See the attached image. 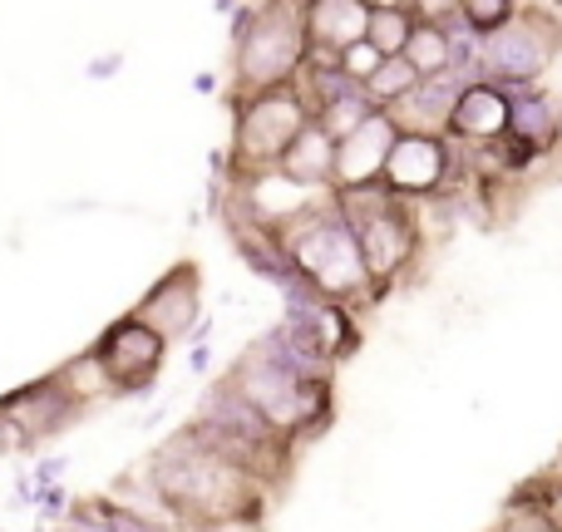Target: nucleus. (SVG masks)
I'll use <instances>...</instances> for the list:
<instances>
[{"instance_id":"1","label":"nucleus","mask_w":562,"mask_h":532,"mask_svg":"<svg viewBox=\"0 0 562 532\" xmlns=\"http://www.w3.org/2000/svg\"><path fill=\"white\" fill-rule=\"evenodd\" d=\"M144 474L173 528H183V523H257L262 528L267 503L277 498L262 478H252L233 459L217 454L193 425L168 434L158 444V454L144 464Z\"/></svg>"},{"instance_id":"2","label":"nucleus","mask_w":562,"mask_h":532,"mask_svg":"<svg viewBox=\"0 0 562 532\" xmlns=\"http://www.w3.org/2000/svg\"><path fill=\"white\" fill-rule=\"evenodd\" d=\"M281 242H286V252H291V267H296L321 296L346 301L350 310H370L385 301L366 267V252H360V242H356V227H350L346 213L336 207V193L321 207H311L306 217H296V223L281 233Z\"/></svg>"},{"instance_id":"3","label":"nucleus","mask_w":562,"mask_h":532,"mask_svg":"<svg viewBox=\"0 0 562 532\" xmlns=\"http://www.w3.org/2000/svg\"><path fill=\"white\" fill-rule=\"evenodd\" d=\"M311 59V30L301 0H262L233 20V94L296 84Z\"/></svg>"},{"instance_id":"4","label":"nucleus","mask_w":562,"mask_h":532,"mask_svg":"<svg viewBox=\"0 0 562 532\" xmlns=\"http://www.w3.org/2000/svg\"><path fill=\"white\" fill-rule=\"evenodd\" d=\"M227 385H233L243 399H252L281 434H291L296 444L326 434L330 419H336V389H330V380L296 375L286 360H277L272 350H267L262 336L233 360Z\"/></svg>"},{"instance_id":"5","label":"nucleus","mask_w":562,"mask_h":532,"mask_svg":"<svg viewBox=\"0 0 562 532\" xmlns=\"http://www.w3.org/2000/svg\"><path fill=\"white\" fill-rule=\"evenodd\" d=\"M336 207L346 213V223L356 227V242H360V252H366V267H370V276H375L380 296H390V291L419 267V252H425L419 207L395 197L385 183L336 193Z\"/></svg>"},{"instance_id":"6","label":"nucleus","mask_w":562,"mask_h":532,"mask_svg":"<svg viewBox=\"0 0 562 532\" xmlns=\"http://www.w3.org/2000/svg\"><path fill=\"white\" fill-rule=\"evenodd\" d=\"M311 118L316 114H311V99H306V89H301V79L296 84L233 94V148H227L233 178L277 168Z\"/></svg>"},{"instance_id":"7","label":"nucleus","mask_w":562,"mask_h":532,"mask_svg":"<svg viewBox=\"0 0 562 532\" xmlns=\"http://www.w3.org/2000/svg\"><path fill=\"white\" fill-rule=\"evenodd\" d=\"M558 49H562V20L538 15V10H518V20H508L504 30H494L484 39V79L504 84L508 94L533 89L553 69Z\"/></svg>"},{"instance_id":"8","label":"nucleus","mask_w":562,"mask_h":532,"mask_svg":"<svg viewBox=\"0 0 562 532\" xmlns=\"http://www.w3.org/2000/svg\"><path fill=\"white\" fill-rule=\"evenodd\" d=\"M94 350L104 355V365H109V375H114L119 395H144V389H154L158 370H164L168 340L158 336L148 320H138L134 310H128V316H119L114 326L94 340Z\"/></svg>"},{"instance_id":"9","label":"nucleus","mask_w":562,"mask_h":532,"mask_svg":"<svg viewBox=\"0 0 562 532\" xmlns=\"http://www.w3.org/2000/svg\"><path fill=\"white\" fill-rule=\"evenodd\" d=\"M134 316L148 320L168 346H173V340H193V330L203 326V286H198V267L178 262L173 271H164V276L144 291V301L134 306Z\"/></svg>"},{"instance_id":"10","label":"nucleus","mask_w":562,"mask_h":532,"mask_svg":"<svg viewBox=\"0 0 562 532\" xmlns=\"http://www.w3.org/2000/svg\"><path fill=\"white\" fill-rule=\"evenodd\" d=\"M400 144V124L390 109H375L360 128H350L340 138V158H336V188L330 193H350V188H375L385 178V163Z\"/></svg>"},{"instance_id":"11","label":"nucleus","mask_w":562,"mask_h":532,"mask_svg":"<svg viewBox=\"0 0 562 532\" xmlns=\"http://www.w3.org/2000/svg\"><path fill=\"white\" fill-rule=\"evenodd\" d=\"M0 409H5V415L15 419L20 429H25L30 444L65 434V429L75 425L79 415H85V409H79V399L69 395L65 385H59V375H45V380H35V385L10 389V395L0 399Z\"/></svg>"},{"instance_id":"12","label":"nucleus","mask_w":562,"mask_h":532,"mask_svg":"<svg viewBox=\"0 0 562 532\" xmlns=\"http://www.w3.org/2000/svg\"><path fill=\"white\" fill-rule=\"evenodd\" d=\"M508 118H514V94L494 79H474L459 94V109L449 118V138L459 144H498L508 138Z\"/></svg>"},{"instance_id":"13","label":"nucleus","mask_w":562,"mask_h":532,"mask_svg":"<svg viewBox=\"0 0 562 532\" xmlns=\"http://www.w3.org/2000/svg\"><path fill=\"white\" fill-rule=\"evenodd\" d=\"M464 84L469 79H459L454 69H449V75H435V79H419L415 94H405L390 114H395V124L409 128V134H449V118H454Z\"/></svg>"},{"instance_id":"14","label":"nucleus","mask_w":562,"mask_h":532,"mask_svg":"<svg viewBox=\"0 0 562 532\" xmlns=\"http://www.w3.org/2000/svg\"><path fill=\"white\" fill-rule=\"evenodd\" d=\"M508 138L524 144L528 154L553 158L562 144V99H553L548 89H518L514 94V118H508Z\"/></svg>"},{"instance_id":"15","label":"nucleus","mask_w":562,"mask_h":532,"mask_svg":"<svg viewBox=\"0 0 562 532\" xmlns=\"http://www.w3.org/2000/svg\"><path fill=\"white\" fill-rule=\"evenodd\" d=\"M306 30H311V49H321V55H340V49H350V45L366 39L370 5L366 0H311Z\"/></svg>"},{"instance_id":"16","label":"nucleus","mask_w":562,"mask_h":532,"mask_svg":"<svg viewBox=\"0 0 562 532\" xmlns=\"http://www.w3.org/2000/svg\"><path fill=\"white\" fill-rule=\"evenodd\" d=\"M286 316L306 320V330L316 336V346L326 350L330 360H350L360 350V310H350L346 301H330V296H316L311 306L301 310H286Z\"/></svg>"},{"instance_id":"17","label":"nucleus","mask_w":562,"mask_h":532,"mask_svg":"<svg viewBox=\"0 0 562 532\" xmlns=\"http://www.w3.org/2000/svg\"><path fill=\"white\" fill-rule=\"evenodd\" d=\"M336 158H340V138L330 134L321 118H311L306 128H301V138L286 148V158H281V173H291L296 183H311V188H336Z\"/></svg>"},{"instance_id":"18","label":"nucleus","mask_w":562,"mask_h":532,"mask_svg":"<svg viewBox=\"0 0 562 532\" xmlns=\"http://www.w3.org/2000/svg\"><path fill=\"white\" fill-rule=\"evenodd\" d=\"M59 375V385L69 389V395L79 399V409H89V405H99V399H109V395H119V385H114V375H109V365H104V355H99L94 346L89 350H79L75 360H65V365L55 370Z\"/></svg>"},{"instance_id":"19","label":"nucleus","mask_w":562,"mask_h":532,"mask_svg":"<svg viewBox=\"0 0 562 532\" xmlns=\"http://www.w3.org/2000/svg\"><path fill=\"white\" fill-rule=\"evenodd\" d=\"M405 59H409V65H415L425 79L449 75V69H454V30L419 20V30H415V39H409Z\"/></svg>"},{"instance_id":"20","label":"nucleus","mask_w":562,"mask_h":532,"mask_svg":"<svg viewBox=\"0 0 562 532\" xmlns=\"http://www.w3.org/2000/svg\"><path fill=\"white\" fill-rule=\"evenodd\" d=\"M419 79H425V75H419V69L409 65L405 55H390L385 65H380L375 75L366 79V99H370V104H375V109H395L405 94H415V89H419Z\"/></svg>"},{"instance_id":"21","label":"nucleus","mask_w":562,"mask_h":532,"mask_svg":"<svg viewBox=\"0 0 562 532\" xmlns=\"http://www.w3.org/2000/svg\"><path fill=\"white\" fill-rule=\"evenodd\" d=\"M415 30H419V15H415V10H370L366 39L390 59V55H405L409 39H415Z\"/></svg>"},{"instance_id":"22","label":"nucleus","mask_w":562,"mask_h":532,"mask_svg":"<svg viewBox=\"0 0 562 532\" xmlns=\"http://www.w3.org/2000/svg\"><path fill=\"white\" fill-rule=\"evenodd\" d=\"M459 20H464L479 39H488L494 30H504L508 20H518V0H459Z\"/></svg>"},{"instance_id":"23","label":"nucleus","mask_w":562,"mask_h":532,"mask_svg":"<svg viewBox=\"0 0 562 532\" xmlns=\"http://www.w3.org/2000/svg\"><path fill=\"white\" fill-rule=\"evenodd\" d=\"M336 65H340V69H346V75H350V79H356V84H360V89H366V79H370V75H375V69H380V65H385V55H380V49H375V45H370V39H360V45L340 49V59H336Z\"/></svg>"},{"instance_id":"24","label":"nucleus","mask_w":562,"mask_h":532,"mask_svg":"<svg viewBox=\"0 0 562 532\" xmlns=\"http://www.w3.org/2000/svg\"><path fill=\"white\" fill-rule=\"evenodd\" d=\"M15 449H30V439H25V429H20L15 419H10L5 409H0V459L15 454Z\"/></svg>"},{"instance_id":"25","label":"nucleus","mask_w":562,"mask_h":532,"mask_svg":"<svg viewBox=\"0 0 562 532\" xmlns=\"http://www.w3.org/2000/svg\"><path fill=\"white\" fill-rule=\"evenodd\" d=\"M119 65H124V55H99V59H89V79H109V75H119Z\"/></svg>"},{"instance_id":"26","label":"nucleus","mask_w":562,"mask_h":532,"mask_svg":"<svg viewBox=\"0 0 562 532\" xmlns=\"http://www.w3.org/2000/svg\"><path fill=\"white\" fill-rule=\"evenodd\" d=\"M178 532H257V523H183Z\"/></svg>"},{"instance_id":"27","label":"nucleus","mask_w":562,"mask_h":532,"mask_svg":"<svg viewBox=\"0 0 562 532\" xmlns=\"http://www.w3.org/2000/svg\"><path fill=\"white\" fill-rule=\"evenodd\" d=\"M370 10H415V0H366Z\"/></svg>"},{"instance_id":"28","label":"nucleus","mask_w":562,"mask_h":532,"mask_svg":"<svg viewBox=\"0 0 562 532\" xmlns=\"http://www.w3.org/2000/svg\"><path fill=\"white\" fill-rule=\"evenodd\" d=\"M558 468H562V454H558Z\"/></svg>"}]
</instances>
